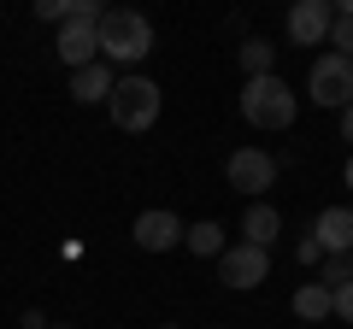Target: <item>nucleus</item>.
Here are the masks:
<instances>
[{
	"label": "nucleus",
	"mask_w": 353,
	"mask_h": 329,
	"mask_svg": "<svg viewBox=\"0 0 353 329\" xmlns=\"http://www.w3.org/2000/svg\"><path fill=\"white\" fill-rule=\"evenodd\" d=\"M94 41H101V65H141L153 53V24L141 12H130V6H112V12H101V24H94Z\"/></svg>",
	"instance_id": "nucleus-1"
},
{
	"label": "nucleus",
	"mask_w": 353,
	"mask_h": 329,
	"mask_svg": "<svg viewBox=\"0 0 353 329\" xmlns=\"http://www.w3.org/2000/svg\"><path fill=\"white\" fill-rule=\"evenodd\" d=\"M106 106H112V124H118V129H153V124H159L165 94H159V83H153V76L124 71V76H112Z\"/></svg>",
	"instance_id": "nucleus-2"
},
{
	"label": "nucleus",
	"mask_w": 353,
	"mask_h": 329,
	"mask_svg": "<svg viewBox=\"0 0 353 329\" xmlns=\"http://www.w3.org/2000/svg\"><path fill=\"white\" fill-rule=\"evenodd\" d=\"M294 112H301V100H294V89L277 71L271 76H248V89H241V118H248L253 129H289Z\"/></svg>",
	"instance_id": "nucleus-3"
},
{
	"label": "nucleus",
	"mask_w": 353,
	"mask_h": 329,
	"mask_svg": "<svg viewBox=\"0 0 353 329\" xmlns=\"http://www.w3.org/2000/svg\"><path fill=\"white\" fill-rule=\"evenodd\" d=\"M94 24H101V6H94V0H77L71 24H59V65H65V71H83V65L101 59Z\"/></svg>",
	"instance_id": "nucleus-4"
},
{
	"label": "nucleus",
	"mask_w": 353,
	"mask_h": 329,
	"mask_svg": "<svg viewBox=\"0 0 353 329\" xmlns=\"http://www.w3.org/2000/svg\"><path fill=\"white\" fill-rule=\"evenodd\" d=\"M306 100L324 106V112H341V106L353 100V65L341 59V53H318L312 76H306Z\"/></svg>",
	"instance_id": "nucleus-5"
},
{
	"label": "nucleus",
	"mask_w": 353,
	"mask_h": 329,
	"mask_svg": "<svg viewBox=\"0 0 353 329\" xmlns=\"http://www.w3.org/2000/svg\"><path fill=\"white\" fill-rule=\"evenodd\" d=\"M224 177H230V189H236L241 200H265L271 182H277V159L259 153V147H236V153H230V164H224Z\"/></svg>",
	"instance_id": "nucleus-6"
},
{
	"label": "nucleus",
	"mask_w": 353,
	"mask_h": 329,
	"mask_svg": "<svg viewBox=\"0 0 353 329\" xmlns=\"http://www.w3.org/2000/svg\"><path fill=\"white\" fill-rule=\"evenodd\" d=\"M265 277H271V253H265V247L236 241V247H224V253H218V282H224V288L248 294V288H259Z\"/></svg>",
	"instance_id": "nucleus-7"
},
{
	"label": "nucleus",
	"mask_w": 353,
	"mask_h": 329,
	"mask_svg": "<svg viewBox=\"0 0 353 329\" xmlns=\"http://www.w3.org/2000/svg\"><path fill=\"white\" fill-rule=\"evenodd\" d=\"M330 18H336V6H330V0H294V12H289V41H294V47H324Z\"/></svg>",
	"instance_id": "nucleus-8"
},
{
	"label": "nucleus",
	"mask_w": 353,
	"mask_h": 329,
	"mask_svg": "<svg viewBox=\"0 0 353 329\" xmlns=\"http://www.w3.org/2000/svg\"><path fill=\"white\" fill-rule=\"evenodd\" d=\"M130 235H136L141 253H171L176 241H183V217L165 212V206H153V212H141V217H136V229H130Z\"/></svg>",
	"instance_id": "nucleus-9"
},
{
	"label": "nucleus",
	"mask_w": 353,
	"mask_h": 329,
	"mask_svg": "<svg viewBox=\"0 0 353 329\" xmlns=\"http://www.w3.org/2000/svg\"><path fill=\"white\" fill-rule=\"evenodd\" d=\"M312 241L324 247V259L353 253V206H324L318 224H312Z\"/></svg>",
	"instance_id": "nucleus-10"
},
{
	"label": "nucleus",
	"mask_w": 353,
	"mask_h": 329,
	"mask_svg": "<svg viewBox=\"0 0 353 329\" xmlns=\"http://www.w3.org/2000/svg\"><path fill=\"white\" fill-rule=\"evenodd\" d=\"M277 229H283V217H277L271 200H248V206H241V241H248V247H265V253H271Z\"/></svg>",
	"instance_id": "nucleus-11"
},
{
	"label": "nucleus",
	"mask_w": 353,
	"mask_h": 329,
	"mask_svg": "<svg viewBox=\"0 0 353 329\" xmlns=\"http://www.w3.org/2000/svg\"><path fill=\"white\" fill-rule=\"evenodd\" d=\"M106 94H112V71H106L101 59H94V65H83V71H71V100L94 106V100H106Z\"/></svg>",
	"instance_id": "nucleus-12"
},
{
	"label": "nucleus",
	"mask_w": 353,
	"mask_h": 329,
	"mask_svg": "<svg viewBox=\"0 0 353 329\" xmlns=\"http://www.w3.org/2000/svg\"><path fill=\"white\" fill-rule=\"evenodd\" d=\"M183 247H189L194 259H218L230 241H224V229H218L212 217H201V224H183Z\"/></svg>",
	"instance_id": "nucleus-13"
},
{
	"label": "nucleus",
	"mask_w": 353,
	"mask_h": 329,
	"mask_svg": "<svg viewBox=\"0 0 353 329\" xmlns=\"http://www.w3.org/2000/svg\"><path fill=\"white\" fill-rule=\"evenodd\" d=\"M236 59H241V76H271V65H277V47L265 36H248L236 47Z\"/></svg>",
	"instance_id": "nucleus-14"
},
{
	"label": "nucleus",
	"mask_w": 353,
	"mask_h": 329,
	"mask_svg": "<svg viewBox=\"0 0 353 329\" xmlns=\"http://www.w3.org/2000/svg\"><path fill=\"white\" fill-rule=\"evenodd\" d=\"M294 317H301V323H324V317H330V288H324V282L294 288Z\"/></svg>",
	"instance_id": "nucleus-15"
},
{
	"label": "nucleus",
	"mask_w": 353,
	"mask_h": 329,
	"mask_svg": "<svg viewBox=\"0 0 353 329\" xmlns=\"http://www.w3.org/2000/svg\"><path fill=\"white\" fill-rule=\"evenodd\" d=\"M318 282H324V288H341V282H353V253L324 259V265H318Z\"/></svg>",
	"instance_id": "nucleus-16"
},
{
	"label": "nucleus",
	"mask_w": 353,
	"mask_h": 329,
	"mask_svg": "<svg viewBox=\"0 0 353 329\" xmlns=\"http://www.w3.org/2000/svg\"><path fill=\"white\" fill-rule=\"evenodd\" d=\"M77 0H36V18H48V24H71Z\"/></svg>",
	"instance_id": "nucleus-17"
},
{
	"label": "nucleus",
	"mask_w": 353,
	"mask_h": 329,
	"mask_svg": "<svg viewBox=\"0 0 353 329\" xmlns=\"http://www.w3.org/2000/svg\"><path fill=\"white\" fill-rule=\"evenodd\" d=\"M330 317H347V323H353V282L330 288Z\"/></svg>",
	"instance_id": "nucleus-18"
},
{
	"label": "nucleus",
	"mask_w": 353,
	"mask_h": 329,
	"mask_svg": "<svg viewBox=\"0 0 353 329\" xmlns=\"http://www.w3.org/2000/svg\"><path fill=\"white\" fill-rule=\"evenodd\" d=\"M294 259H301V265H324V247H318V241H312V235H306V241H301V247H294Z\"/></svg>",
	"instance_id": "nucleus-19"
},
{
	"label": "nucleus",
	"mask_w": 353,
	"mask_h": 329,
	"mask_svg": "<svg viewBox=\"0 0 353 329\" xmlns=\"http://www.w3.org/2000/svg\"><path fill=\"white\" fill-rule=\"evenodd\" d=\"M341 136H347V141H353V100H347V106H341Z\"/></svg>",
	"instance_id": "nucleus-20"
},
{
	"label": "nucleus",
	"mask_w": 353,
	"mask_h": 329,
	"mask_svg": "<svg viewBox=\"0 0 353 329\" xmlns=\"http://www.w3.org/2000/svg\"><path fill=\"white\" fill-rule=\"evenodd\" d=\"M336 18H353V0H341V6H336Z\"/></svg>",
	"instance_id": "nucleus-21"
},
{
	"label": "nucleus",
	"mask_w": 353,
	"mask_h": 329,
	"mask_svg": "<svg viewBox=\"0 0 353 329\" xmlns=\"http://www.w3.org/2000/svg\"><path fill=\"white\" fill-rule=\"evenodd\" d=\"M341 177H347V189H353V153H347V171H341Z\"/></svg>",
	"instance_id": "nucleus-22"
},
{
	"label": "nucleus",
	"mask_w": 353,
	"mask_h": 329,
	"mask_svg": "<svg viewBox=\"0 0 353 329\" xmlns=\"http://www.w3.org/2000/svg\"><path fill=\"white\" fill-rule=\"evenodd\" d=\"M165 329H176V323H165Z\"/></svg>",
	"instance_id": "nucleus-23"
},
{
	"label": "nucleus",
	"mask_w": 353,
	"mask_h": 329,
	"mask_svg": "<svg viewBox=\"0 0 353 329\" xmlns=\"http://www.w3.org/2000/svg\"><path fill=\"white\" fill-rule=\"evenodd\" d=\"M59 329H65V323H59Z\"/></svg>",
	"instance_id": "nucleus-24"
}]
</instances>
